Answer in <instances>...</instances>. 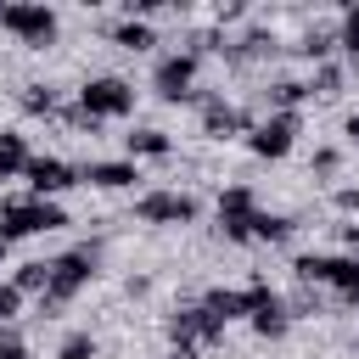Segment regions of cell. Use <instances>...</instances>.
Segmentation results:
<instances>
[{"label":"cell","instance_id":"cell-16","mask_svg":"<svg viewBox=\"0 0 359 359\" xmlns=\"http://www.w3.org/2000/svg\"><path fill=\"white\" fill-rule=\"evenodd\" d=\"M325 286H337L342 297H353L359 292V258L353 252H337V258L325 252Z\"/></svg>","mask_w":359,"mask_h":359},{"label":"cell","instance_id":"cell-7","mask_svg":"<svg viewBox=\"0 0 359 359\" xmlns=\"http://www.w3.org/2000/svg\"><path fill=\"white\" fill-rule=\"evenodd\" d=\"M135 219L140 224H191L196 219V196H185V191H146L135 202Z\"/></svg>","mask_w":359,"mask_h":359},{"label":"cell","instance_id":"cell-15","mask_svg":"<svg viewBox=\"0 0 359 359\" xmlns=\"http://www.w3.org/2000/svg\"><path fill=\"white\" fill-rule=\"evenodd\" d=\"M28 163H34L28 140H22L17 129H0V180H17V174H28Z\"/></svg>","mask_w":359,"mask_h":359},{"label":"cell","instance_id":"cell-19","mask_svg":"<svg viewBox=\"0 0 359 359\" xmlns=\"http://www.w3.org/2000/svg\"><path fill=\"white\" fill-rule=\"evenodd\" d=\"M112 39H118L123 50H151V45H157V28L140 22V17H123V22H112Z\"/></svg>","mask_w":359,"mask_h":359},{"label":"cell","instance_id":"cell-11","mask_svg":"<svg viewBox=\"0 0 359 359\" xmlns=\"http://www.w3.org/2000/svg\"><path fill=\"white\" fill-rule=\"evenodd\" d=\"M224 337V325L202 309V303H191V309H180V314H168V342H219Z\"/></svg>","mask_w":359,"mask_h":359},{"label":"cell","instance_id":"cell-10","mask_svg":"<svg viewBox=\"0 0 359 359\" xmlns=\"http://www.w3.org/2000/svg\"><path fill=\"white\" fill-rule=\"evenodd\" d=\"M252 331L258 337H286V325H292V309H286V297L280 292H269L264 280H252Z\"/></svg>","mask_w":359,"mask_h":359},{"label":"cell","instance_id":"cell-14","mask_svg":"<svg viewBox=\"0 0 359 359\" xmlns=\"http://www.w3.org/2000/svg\"><path fill=\"white\" fill-rule=\"evenodd\" d=\"M79 180L84 185H101V191H123V185H135L140 180V163H90V168H79Z\"/></svg>","mask_w":359,"mask_h":359},{"label":"cell","instance_id":"cell-18","mask_svg":"<svg viewBox=\"0 0 359 359\" xmlns=\"http://www.w3.org/2000/svg\"><path fill=\"white\" fill-rule=\"evenodd\" d=\"M123 146H129V163H140V157H168V151H174V140H168L163 129H135V135H123Z\"/></svg>","mask_w":359,"mask_h":359},{"label":"cell","instance_id":"cell-5","mask_svg":"<svg viewBox=\"0 0 359 359\" xmlns=\"http://www.w3.org/2000/svg\"><path fill=\"white\" fill-rule=\"evenodd\" d=\"M151 90L163 95V101H191L196 95V56L191 50H174V56H163L157 67H151Z\"/></svg>","mask_w":359,"mask_h":359},{"label":"cell","instance_id":"cell-6","mask_svg":"<svg viewBox=\"0 0 359 359\" xmlns=\"http://www.w3.org/2000/svg\"><path fill=\"white\" fill-rule=\"evenodd\" d=\"M297 129H303V118L297 112H269L264 123H252V135H247V146H252V157H286L292 151V140H297Z\"/></svg>","mask_w":359,"mask_h":359},{"label":"cell","instance_id":"cell-12","mask_svg":"<svg viewBox=\"0 0 359 359\" xmlns=\"http://www.w3.org/2000/svg\"><path fill=\"white\" fill-rule=\"evenodd\" d=\"M202 135H208V140H236V135H252V118H247L241 107H230L224 95H213V101L202 107Z\"/></svg>","mask_w":359,"mask_h":359},{"label":"cell","instance_id":"cell-34","mask_svg":"<svg viewBox=\"0 0 359 359\" xmlns=\"http://www.w3.org/2000/svg\"><path fill=\"white\" fill-rule=\"evenodd\" d=\"M348 303H353V309H359V292H353V297H348Z\"/></svg>","mask_w":359,"mask_h":359},{"label":"cell","instance_id":"cell-2","mask_svg":"<svg viewBox=\"0 0 359 359\" xmlns=\"http://www.w3.org/2000/svg\"><path fill=\"white\" fill-rule=\"evenodd\" d=\"M67 213L56 202H39V196H17V202H0V241H22V236H45V230H62Z\"/></svg>","mask_w":359,"mask_h":359},{"label":"cell","instance_id":"cell-31","mask_svg":"<svg viewBox=\"0 0 359 359\" xmlns=\"http://www.w3.org/2000/svg\"><path fill=\"white\" fill-rule=\"evenodd\" d=\"M168 359H202V348H196V342H174V348H168Z\"/></svg>","mask_w":359,"mask_h":359},{"label":"cell","instance_id":"cell-32","mask_svg":"<svg viewBox=\"0 0 359 359\" xmlns=\"http://www.w3.org/2000/svg\"><path fill=\"white\" fill-rule=\"evenodd\" d=\"M342 129H348V140L359 146V112H348V123H342Z\"/></svg>","mask_w":359,"mask_h":359},{"label":"cell","instance_id":"cell-9","mask_svg":"<svg viewBox=\"0 0 359 359\" xmlns=\"http://www.w3.org/2000/svg\"><path fill=\"white\" fill-rule=\"evenodd\" d=\"M252 219H258V196H252L247 185H230V191L219 196V230H224L230 241H252Z\"/></svg>","mask_w":359,"mask_h":359},{"label":"cell","instance_id":"cell-26","mask_svg":"<svg viewBox=\"0 0 359 359\" xmlns=\"http://www.w3.org/2000/svg\"><path fill=\"white\" fill-rule=\"evenodd\" d=\"M22 107L50 118V112H56V90H50V84H22Z\"/></svg>","mask_w":359,"mask_h":359},{"label":"cell","instance_id":"cell-25","mask_svg":"<svg viewBox=\"0 0 359 359\" xmlns=\"http://www.w3.org/2000/svg\"><path fill=\"white\" fill-rule=\"evenodd\" d=\"M337 90H342V67L320 62V67H314V79H309V95H337Z\"/></svg>","mask_w":359,"mask_h":359},{"label":"cell","instance_id":"cell-17","mask_svg":"<svg viewBox=\"0 0 359 359\" xmlns=\"http://www.w3.org/2000/svg\"><path fill=\"white\" fill-rule=\"evenodd\" d=\"M264 95H269V112H297L309 101V79H275Z\"/></svg>","mask_w":359,"mask_h":359},{"label":"cell","instance_id":"cell-30","mask_svg":"<svg viewBox=\"0 0 359 359\" xmlns=\"http://www.w3.org/2000/svg\"><path fill=\"white\" fill-rule=\"evenodd\" d=\"M331 202H337V208H342V213H359V191H353V185H342V191H337V196H331Z\"/></svg>","mask_w":359,"mask_h":359},{"label":"cell","instance_id":"cell-35","mask_svg":"<svg viewBox=\"0 0 359 359\" xmlns=\"http://www.w3.org/2000/svg\"><path fill=\"white\" fill-rule=\"evenodd\" d=\"M0 258H6V241H0Z\"/></svg>","mask_w":359,"mask_h":359},{"label":"cell","instance_id":"cell-28","mask_svg":"<svg viewBox=\"0 0 359 359\" xmlns=\"http://www.w3.org/2000/svg\"><path fill=\"white\" fill-rule=\"evenodd\" d=\"M337 168H342V151H337V146H320V151H314V174H320V180H331Z\"/></svg>","mask_w":359,"mask_h":359},{"label":"cell","instance_id":"cell-1","mask_svg":"<svg viewBox=\"0 0 359 359\" xmlns=\"http://www.w3.org/2000/svg\"><path fill=\"white\" fill-rule=\"evenodd\" d=\"M90 275H95V252H90V247L56 252V258H50V286H45V297H39V314H62V309L90 286Z\"/></svg>","mask_w":359,"mask_h":359},{"label":"cell","instance_id":"cell-22","mask_svg":"<svg viewBox=\"0 0 359 359\" xmlns=\"http://www.w3.org/2000/svg\"><path fill=\"white\" fill-rule=\"evenodd\" d=\"M337 45H342V50H348V62L359 67V0H353V6L342 11V28H337Z\"/></svg>","mask_w":359,"mask_h":359},{"label":"cell","instance_id":"cell-33","mask_svg":"<svg viewBox=\"0 0 359 359\" xmlns=\"http://www.w3.org/2000/svg\"><path fill=\"white\" fill-rule=\"evenodd\" d=\"M342 236H348V247H353V258H359V224H342Z\"/></svg>","mask_w":359,"mask_h":359},{"label":"cell","instance_id":"cell-3","mask_svg":"<svg viewBox=\"0 0 359 359\" xmlns=\"http://www.w3.org/2000/svg\"><path fill=\"white\" fill-rule=\"evenodd\" d=\"M79 112H90V118H129L135 112V84L129 79H118V73H101V79H90L84 90H79Z\"/></svg>","mask_w":359,"mask_h":359},{"label":"cell","instance_id":"cell-21","mask_svg":"<svg viewBox=\"0 0 359 359\" xmlns=\"http://www.w3.org/2000/svg\"><path fill=\"white\" fill-rule=\"evenodd\" d=\"M286 236H292V219L258 208V219H252V241H286Z\"/></svg>","mask_w":359,"mask_h":359},{"label":"cell","instance_id":"cell-23","mask_svg":"<svg viewBox=\"0 0 359 359\" xmlns=\"http://www.w3.org/2000/svg\"><path fill=\"white\" fill-rule=\"evenodd\" d=\"M331 45H337V34H331V28H309L297 50H303L309 62H325V56H331Z\"/></svg>","mask_w":359,"mask_h":359},{"label":"cell","instance_id":"cell-4","mask_svg":"<svg viewBox=\"0 0 359 359\" xmlns=\"http://www.w3.org/2000/svg\"><path fill=\"white\" fill-rule=\"evenodd\" d=\"M0 28L17 34L22 45H34V50H45L56 39V11L39 6V0H17V6H0Z\"/></svg>","mask_w":359,"mask_h":359},{"label":"cell","instance_id":"cell-20","mask_svg":"<svg viewBox=\"0 0 359 359\" xmlns=\"http://www.w3.org/2000/svg\"><path fill=\"white\" fill-rule=\"evenodd\" d=\"M11 286H17L22 297H28V292H34V297H45V286H50V258H34V264H22V269L11 275Z\"/></svg>","mask_w":359,"mask_h":359},{"label":"cell","instance_id":"cell-27","mask_svg":"<svg viewBox=\"0 0 359 359\" xmlns=\"http://www.w3.org/2000/svg\"><path fill=\"white\" fill-rule=\"evenodd\" d=\"M0 359H34V353H28V342H22L11 325H0Z\"/></svg>","mask_w":359,"mask_h":359},{"label":"cell","instance_id":"cell-29","mask_svg":"<svg viewBox=\"0 0 359 359\" xmlns=\"http://www.w3.org/2000/svg\"><path fill=\"white\" fill-rule=\"evenodd\" d=\"M17 309H22V292L6 280V286H0V325H11V320H17Z\"/></svg>","mask_w":359,"mask_h":359},{"label":"cell","instance_id":"cell-24","mask_svg":"<svg viewBox=\"0 0 359 359\" xmlns=\"http://www.w3.org/2000/svg\"><path fill=\"white\" fill-rule=\"evenodd\" d=\"M56 359H95V337L90 331H67L62 348H56Z\"/></svg>","mask_w":359,"mask_h":359},{"label":"cell","instance_id":"cell-8","mask_svg":"<svg viewBox=\"0 0 359 359\" xmlns=\"http://www.w3.org/2000/svg\"><path fill=\"white\" fill-rule=\"evenodd\" d=\"M22 180H28V196H39V202H56L67 185H79V168H73V163H62V157H34Z\"/></svg>","mask_w":359,"mask_h":359},{"label":"cell","instance_id":"cell-13","mask_svg":"<svg viewBox=\"0 0 359 359\" xmlns=\"http://www.w3.org/2000/svg\"><path fill=\"white\" fill-rule=\"evenodd\" d=\"M202 309H208L219 325H230V320H247V314H252V286H213V292L202 297Z\"/></svg>","mask_w":359,"mask_h":359}]
</instances>
